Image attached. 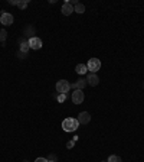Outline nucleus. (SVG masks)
I'll return each mask as SVG.
<instances>
[{"label": "nucleus", "mask_w": 144, "mask_h": 162, "mask_svg": "<svg viewBox=\"0 0 144 162\" xmlns=\"http://www.w3.org/2000/svg\"><path fill=\"white\" fill-rule=\"evenodd\" d=\"M61 12H62V15L64 16H69V15H72L74 13V6H72L71 3L66 0L65 3L62 5V9H61Z\"/></svg>", "instance_id": "nucleus-9"}, {"label": "nucleus", "mask_w": 144, "mask_h": 162, "mask_svg": "<svg viewBox=\"0 0 144 162\" xmlns=\"http://www.w3.org/2000/svg\"><path fill=\"white\" fill-rule=\"evenodd\" d=\"M84 98H85V94H84V90H74L71 96V100L74 104H81L84 103Z\"/></svg>", "instance_id": "nucleus-4"}, {"label": "nucleus", "mask_w": 144, "mask_h": 162, "mask_svg": "<svg viewBox=\"0 0 144 162\" xmlns=\"http://www.w3.org/2000/svg\"><path fill=\"white\" fill-rule=\"evenodd\" d=\"M143 88H144V84H143Z\"/></svg>", "instance_id": "nucleus-26"}, {"label": "nucleus", "mask_w": 144, "mask_h": 162, "mask_svg": "<svg viewBox=\"0 0 144 162\" xmlns=\"http://www.w3.org/2000/svg\"><path fill=\"white\" fill-rule=\"evenodd\" d=\"M6 39H7V31L6 29H0V42L5 44Z\"/></svg>", "instance_id": "nucleus-15"}, {"label": "nucleus", "mask_w": 144, "mask_h": 162, "mask_svg": "<svg viewBox=\"0 0 144 162\" xmlns=\"http://www.w3.org/2000/svg\"><path fill=\"white\" fill-rule=\"evenodd\" d=\"M85 87H86V80H84V78H79V80H77V83L71 84V88H74V90H84Z\"/></svg>", "instance_id": "nucleus-11"}, {"label": "nucleus", "mask_w": 144, "mask_h": 162, "mask_svg": "<svg viewBox=\"0 0 144 162\" xmlns=\"http://www.w3.org/2000/svg\"><path fill=\"white\" fill-rule=\"evenodd\" d=\"M19 44H20L19 51H20V52H25V54H29V51H30V46H29V41H27L26 38H20V39H19Z\"/></svg>", "instance_id": "nucleus-10"}, {"label": "nucleus", "mask_w": 144, "mask_h": 162, "mask_svg": "<svg viewBox=\"0 0 144 162\" xmlns=\"http://www.w3.org/2000/svg\"><path fill=\"white\" fill-rule=\"evenodd\" d=\"M27 6H29V2H27V0H17V7H19V9L23 10V9H26Z\"/></svg>", "instance_id": "nucleus-16"}, {"label": "nucleus", "mask_w": 144, "mask_h": 162, "mask_svg": "<svg viewBox=\"0 0 144 162\" xmlns=\"http://www.w3.org/2000/svg\"><path fill=\"white\" fill-rule=\"evenodd\" d=\"M74 145H75V142H68L66 143V146H68V148H74Z\"/></svg>", "instance_id": "nucleus-23"}, {"label": "nucleus", "mask_w": 144, "mask_h": 162, "mask_svg": "<svg viewBox=\"0 0 144 162\" xmlns=\"http://www.w3.org/2000/svg\"><path fill=\"white\" fill-rule=\"evenodd\" d=\"M79 127V122L78 119H74V117H66L62 120V129L65 132H75Z\"/></svg>", "instance_id": "nucleus-1"}, {"label": "nucleus", "mask_w": 144, "mask_h": 162, "mask_svg": "<svg viewBox=\"0 0 144 162\" xmlns=\"http://www.w3.org/2000/svg\"><path fill=\"white\" fill-rule=\"evenodd\" d=\"M66 97H68V94H59L56 98H58V101H61V103H62V101H65V100H66Z\"/></svg>", "instance_id": "nucleus-19"}, {"label": "nucleus", "mask_w": 144, "mask_h": 162, "mask_svg": "<svg viewBox=\"0 0 144 162\" xmlns=\"http://www.w3.org/2000/svg\"><path fill=\"white\" fill-rule=\"evenodd\" d=\"M35 35V28L33 26H26L25 28V36H32Z\"/></svg>", "instance_id": "nucleus-14"}, {"label": "nucleus", "mask_w": 144, "mask_h": 162, "mask_svg": "<svg viewBox=\"0 0 144 162\" xmlns=\"http://www.w3.org/2000/svg\"><path fill=\"white\" fill-rule=\"evenodd\" d=\"M75 71H77V74H79V75H85L86 72H88V68H86L85 64H78L75 67Z\"/></svg>", "instance_id": "nucleus-12"}, {"label": "nucleus", "mask_w": 144, "mask_h": 162, "mask_svg": "<svg viewBox=\"0 0 144 162\" xmlns=\"http://www.w3.org/2000/svg\"><path fill=\"white\" fill-rule=\"evenodd\" d=\"M0 16H2V13H0Z\"/></svg>", "instance_id": "nucleus-27"}, {"label": "nucleus", "mask_w": 144, "mask_h": 162, "mask_svg": "<svg viewBox=\"0 0 144 162\" xmlns=\"http://www.w3.org/2000/svg\"><path fill=\"white\" fill-rule=\"evenodd\" d=\"M48 161H52V162H56L58 161V158L55 155H49V158H48Z\"/></svg>", "instance_id": "nucleus-20"}, {"label": "nucleus", "mask_w": 144, "mask_h": 162, "mask_svg": "<svg viewBox=\"0 0 144 162\" xmlns=\"http://www.w3.org/2000/svg\"><path fill=\"white\" fill-rule=\"evenodd\" d=\"M35 162H49V161H48L46 158H36V159H35Z\"/></svg>", "instance_id": "nucleus-21"}, {"label": "nucleus", "mask_w": 144, "mask_h": 162, "mask_svg": "<svg viewBox=\"0 0 144 162\" xmlns=\"http://www.w3.org/2000/svg\"><path fill=\"white\" fill-rule=\"evenodd\" d=\"M29 46H30V49H40L42 48V39L38 38V36H32V38L29 39Z\"/></svg>", "instance_id": "nucleus-6"}, {"label": "nucleus", "mask_w": 144, "mask_h": 162, "mask_svg": "<svg viewBox=\"0 0 144 162\" xmlns=\"http://www.w3.org/2000/svg\"><path fill=\"white\" fill-rule=\"evenodd\" d=\"M78 122L79 124H88L91 122V114L88 111H81L78 114Z\"/></svg>", "instance_id": "nucleus-8"}, {"label": "nucleus", "mask_w": 144, "mask_h": 162, "mask_svg": "<svg viewBox=\"0 0 144 162\" xmlns=\"http://www.w3.org/2000/svg\"><path fill=\"white\" fill-rule=\"evenodd\" d=\"M86 68H88V71L89 72L97 74V71L101 68V61H99L98 58H89L88 64H86Z\"/></svg>", "instance_id": "nucleus-3"}, {"label": "nucleus", "mask_w": 144, "mask_h": 162, "mask_svg": "<svg viewBox=\"0 0 144 162\" xmlns=\"http://www.w3.org/2000/svg\"><path fill=\"white\" fill-rule=\"evenodd\" d=\"M101 162H107V161H101Z\"/></svg>", "instance_id": "nucleus-25"}, {"label": "nucleus", "mask_w": 144, "mask_h": 162, "mask_svg": "<svg viewBox=\"0 0 144 162\" xmlns=\"http://www.w3.org/2000/svg\"><path fill=\"white\" fill-rule=\"evenodd\" d=\"M9 5H12V6H17V0H10V2H9Z\"/></svg>", "instance_id": "nucleus-22"}, {"label": "nucleus", "mask_w": 144, "mask_h": 162, "mask_svg": "<svg viewBox=\"0 0 144 162\" xmlns=\"http://www.w3.org/2000/svg\"><path fill=\"white\" fill-rule=\"evenodd\" d=\"M56 93L59 94H68L69 90H71V83L69 81H66V80H59L56 81Z\"/></svg>", "instance_id": "nucleus-2"}, {"label": "nucleus", "mask_w": 144, "mask_h": 162, "mask_svg": "<svg viewBox=\"0 0 144 162\" xmlns=\"http://www.w3.org/2000/svg\"><path fill=\"white\" fill-rule=\"evenodd\" d=\"M107 162H123V161H121V158H120L118 155H111L110 158H108V161Z\"/></svg>", "instance_id": "nucleus-17"}, {"label": "nucleus", "mask_w": 144, "mask_h": 162, "mask_svg": "<svg viewBox=\"0 0 144 162\" xmlns=\"http://www.w3.org/2000/svg\"><path fill=\"white\" fill-rule=\"evenodd\" d=\"M74 12H75V13H79V15H82V13L85 12V6H84L82 3H77V5L74 6Z\"/></svg>", "instance_id": "nucleus-13"}, {"label": "nucleus", "mask_w": 144, "mask_h": 162, "mask_svg": "<svg viewBox=\"0 0 144 162\" xmlns=\"http://www.w3.org/2000/svg\"><path fill=\"white\" fill-rule=\"evenodd\" d=\"M16 55H17V58L25 59V58H27V55H29V54H25V52H20L19 49H17V52H16Z\"/></svg>", "instance_id": "nucleus-18"}, {"label": "nucleus", "mask_w": 144, "mask_h": 162, "mask_svg": "<svg viewBox=\"0 0 144 162\" xmlns=\"http://www.w3.org/2000/svg\"><path fill=\"white\" fill-rule=\"evenodd\" d=\"M86 84H89L92 85V87H95V85H98L99 84V78L97 74H94V72H89L88 75H86Z\"/></svg>", "instance_id": "nucleus-7"}, {"label": "nucleus", "mask_w": 144, "mask_h": 162, "mask_svg": "<svg viewBox=\"0 0 144 162\" xmlns=\"http://www.w3.org/2000/svg\"><path fill=\"white\" fill-rule=\"evenodd\" d=\"M13 15L12 13H2V16H0V22H2V25L3 26H10L12 23H13Z\"/></svg>", "instance_id": "nucleus-5"}, {"label": "nucleus", "mask_w": 144, "mask_h": 162, "mask_svg": "<svg viewBox=\"0 0 144 162\" xmlns=\"http://www.w3.org/2000/svg\"><path fill=\"white\" fill-rule=\"evenodd\" d=\"M23 162H29V161H27V159H25V161H23Z\"/></svg>", "instance_id": "nucleus-24"}]
</instances>
